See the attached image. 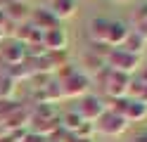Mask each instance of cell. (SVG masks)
<instances>
[{"instance_id": "cell-21", "label": "cell", "mask_w": 147, "mask_h": 142, "mask_svg": "<svg viewBox=\"0 0 147 142\" xmlns=\"http://www.w3.org/2000/svg\"><path fill=\"white\" fill-rule=\"evenodd\" d=\"M135 142H147V133H142V135H138Z\"/></svg>"}, {"instance_id": "cell-5", "label": "cell", "mask_w": 147, "mask_h": 142, "mask_svg": "<svg viewBox=\"0 0 147 142\" xmlns=\"http://www.w3.org/2000/svg\"><path fill=\"white\" fill-rule=\"evenodd\" d=\"M105 111H107V104L100 100V97H95V95H83L81 102H78V109H76V114L83 121H88V123L97 121Z\"/></svg>"}, {"instance_id": "cell-3", "label": "cell", "mask_w": 147, "mask_h": 142, "mask_svg": "<svg viewBox=\"0 0 147 142\" xmlns=\"http://www.w3.org/2000/svg\"><path fill=\"white\" fill-rule=\"evenodd\" d=\"M126 128H128V121L121 114L112 111V109H107L102 116L95 121V130H100L102 135H109V137H116V135H121V133H126Z\"/></svg>"}, {"instance_id": "cell-22", "label": "cell", "mask_w": 147, "mask_h": 142, "mask_svg": "<svg viewBox=\"0 0 147 142\" xmlns=\"http://www.w3.org/2000/svg\"><path fill=\"white\" fill-rule=\"evenodd\" d=\"M10 3H24V5H26V3H29V0H10Z\"/></svg>"}, {"instance_id": "cell-13", "label": "cell", "mask_w": 147, "mask_h": 142, "mask_svg": "<svg viewBox=\"0 0 147 142\" xmlns=\"http://www.w3.org/2000/svg\"><path fill=\"white\" fill-rule=\"evenodd\" d=\"M3 14H5L7 19H12L14 24H22V22H26V19L31 17L29 7H26L24 3H10V0H7V5H5V9H3Z\"/></svg>"}, {"instance_id": "cell-12", "label": "cell", "mask_w": 147, "mask_h": 142, "mask_svg": "<svg viewBox=\"0 0 147 142\" xmlns=\"http://www.w3.org/2000/svg\"><path fill=\"white\" fill-rule=\"evenodd\" d=\"M50 12L55 14V19H69L74 17V12H76V0H52L50 3Z\"/></svg>"}, {"instance_id": "cell-11", "label": "cell", "mask_w": 147, "mask_h": 142, "mask_svg": "<svg viewBox=\"0 0 147 142\" xmlns=\"http://www.w3.org/2000/svg\"><path fill=\"white\" fill-rule=\"evenodd\" d=\"M31 22H33V26L38 28V31L43 33V31H48V28H55V26H59V22L55 19V14L50 12V9H36V12H31Z\"/></svg>"}, {"instance_id": "cell-2", "label": "cell", "mask_w": 147, "mask_h": 142, "mask_svg": "<svg viewBox=\"0 0 147 142\" xmlns=\"http://www.w3.org/2000/svg\"><path fill=\"white\" fill-rule=\"evenodd\" d=\"M105 64H107L112 71H119V73L131 76L133 71L140 69V57H135V55H131V52H126L123 47H112V50L107 52Z\"/></svg>"}, {"instance_id": "cell-15", "label": "cell", "mask_w": 147, "mask_h": 142, "mask_svg": "<svg viewBox=\"0 0 147 142\" xmlns=\"http://www.w3.org/2000/svg\"><path fill=\"white\" fill-rule=\"evenodd\" d=\"M145 43H147V40H142V38L138 36V33H133V31H131V33H128V38L123 40V45H121V47H123L126 52H131V55H135V57H140V55L145 52Z\"/></svg>"}, {"instance_id": "cell-17", "label": "cell", "mask_w": 147, "mask_h": 142, "mask_svg": "<svg viewBox=\"0 0 147 142\" xmlns=\"http://www.w3.org/2000/svg\"><path fill=\"white\" fill-rule=\"evenodd\" d=\"M64 123H67V128H69V130H74V133H76V130H78V126L83 123V118H81L78 114L74 111V114H67V118H64Z\"/></svg>"}, {"instance_id": "cell-19", "label": "cell", "mask_w": 147, "mask_h": 142, "mask_svg": "<svg viewBox=\"0 0 147 142\" xmlns=\"http://www.w3.org/2000/svg\"><path fill=\"white\" fill-rule=\"evenodd\" d=\"M138 81H140V83H147V66H145V69L140 71V76H138Z\"/></svg>"}, {"instance_id": "cell-23", "label": "cell", "mask_w": 147, "mask_h": 142, "mask_svg": "<svg viewBox=\"0 0 147 142\" xmlns=\"http://www.w3.org/2000/svg\"><path fill=\"white\" fill-rule=\"evenodd\" d=\"M114 3H128V0H114Z\"/></svg>"}, {"instance_id": "cell-16", "label": "cell", "mask_w": 147, "mask_h": 142, "mask_svg": "<svg viewBox=\"0 0 147 142\" xmlns=\"http://www.w3.org/2000/svg\"><path fill=\"white\" fill-rule=\"evenodd\" d=\"M14 92H17V81L12 78V76H0V100H5V102H10L14 97Z\"/></svg>"}, {"instance_id": "cell-18", "label": "cell", "mask_w": 147, "mask_h": 142, "mask_svg": "<svg viewBox=\"0 0 147 142\" xmlns=\"http://www.w3.org/2000/svg\"><path fill=\"white\" fill-rule=\"evenodd\" d=\"M0 142H17V140L12 137V133H5V135H0Z\"/></svg>"}, {"instance_id": "cell-7", "label": "cell", "mask_w": 147, "mask_h": 142, "mask_svg": "<svg viewBox=\"0 0 147 142\" xmlns=\"http://www.w3.org/2000/svg\"><path fill=\"white\" fill-rule=\"evenodd\" d=\"M109 24H112V19H90L88 24V33H90V40L93 45H107V36H109Z\"/></svg>"}, {"instance_id": "cell-10", "label": "cell", "mask_w": 147, "mask_h": 142, "mask_svg": "<svg viewBox=\"0 0 147 142\" xmlns=\"http://www.w3.org/2000/svg\"><path fill=\"white\" fill-rule=\"evenodd\" d=\"M128 33H131V28H128L123 22H114L109 24V36H107V47H121L123 40L128 38Z\"/></svg>"}, {"instance_id": "cell-20", "label": "cell", "mask_w": 147, "mask_h": 142, "mask_svg": "<svg viewBox=\"0 0 147 142\" xmlns=\"http://www.w3.org/2000/svg\"><path fill=\"white\" fill-rule=\"evenodd\" d=\"M24 142H43V137L40 135H31V137H26Z\"/></svg>"}, {"instance_id": "cell-9", "label": "cell", "mask_w": 147, "mask_h": 142, "mask_svg": "<svg viewBox=\"0 0 147 142\" xmlns=\"http://www.w3.org/2000/svg\"><path fill=\"white\" fill-rule=\"evenodd\" d=\"M121 116H123L128 123H133V121H142V118H147V104H142L140 100H131V97H128L126 104H123Z\"/></svg>"}, {"instance_id": "cell-4", "label": "cell", "mask_w": 147, "mask_h": 142, "mask_svg": "<svg viewBox=\"0 0 147 142\" xmlns=\"http://www.w3.org/2000/svg\"><path fill=\"white\" fill-rule=\"evenodd\" d=\"M59 90H62L64 97H83V95H88V90H90V81H88L86 73L74 71L64 81H59Z\"/></svg>"}, {"instance_id": "cell-6", "label": "cell", "mask_w": 147, "mask_h": 142, "mask_svg": "<svg viewBox=\"0 0 147 142\" xmlns=\"http://www.w3.org/2000/svg\"><path fill=\"white\" fill-rule=\"evenodd\" d=\"M40 43L48 47L50 52H62V50H67L69 36H67V31H64L62 26H55V28H48V31H43Z\"/></svg>"}, {"instance_id": "cell-1", "label": "cell", "mask_w": 147, "mask_h": 142, "mask_svg": "<svg viewBox=\"0 0 147 142\" xmlns=\"http://www.w3.org/2000/svg\"><path fill=\"white\" fill-rule=\"evenodd\" d=\"M131 76L126 73H119V71H112L109 66L100 69V83L105 85L107 95L112 100H121V97H128V90H131Z\"/></svg>"}, {"instance_id": "cell-14", "label": "cell", "mask_w": 147, "mask_h": 142, "mask_svg": "<svg viewBox=\"0 0 147 142\" xmlns=\"http://www.w3.org/2000/svg\"><path fill=\"white\" fill-rule=\"evenodd\" d=\"M131 22H133V33H138L142 40H147V3H142L133 12Z\"/></svg>"}, {"instance_id": "cell-8", "label": "cell", "mask_w": 147, "mask_h": 142, "mask_svg": "<svg viewBox=\"0 0 147 142\" xmlns=\"http://www.w3.org/2000/svg\"><path fill=\"white\" fill-rule=\"evenodd\" d=\"M0 57H3V62L7 66H17V64H24L26 62V47L22 43H12L0 50Z\"/></svg>"}]
</instances>
